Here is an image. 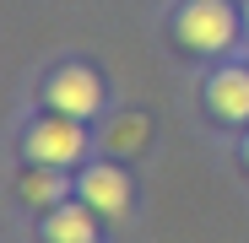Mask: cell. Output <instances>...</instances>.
I'll use <instances>...</instances> for the list:
<instances>
[{
  "instance_id": "3957f363",
  "label": "cell",
  "mask_w": 249,
  "mask_h": 243,
  "mask_svg": "<svg viewBox=\"0 0 249 243\" xmlns=\"http://www.w3.org/2000/svg\"><path fill=\"white\" fill-rule=\"evenodd\" d=\"M49 108H54V113H71V119H92V113L103 108V81H98V70H87V65L54 70V76H49Z\"/></svg>"
},
{
  "instance_id": "5b68a950",
  "label": "cell",
  "mask_w": 249,
  "mask_h": 243,
  "mask_svg": "<svg viewBox=\"0 0 249 243\" xmlns=\"http://www.w3.org/2000/svg\"><path fill=\"white\" fill-rule=\"evenodd\" d=\"M206 108H212L217 119H228V125H244L249 119V70H217L212 87H206Z\"/></svg>"
},
{
  "instance_id": "52a82bcc",
  "label": "cell",
  "mask_w": 249,
  "mask_h": 243,
  "mask_svg": "<svg viewBox=\"0 0 249 243\" xmlns=\"http://www.w3.org/2000/svg\"><path fill=\"white\" fill-rule=\"evenodd\" d=\"M103 146L119 151V157H124V151H141V146H146V119H141V113H119L114 125L103 130Z\"/></svg>"
},
{
  "instance_id": "277c9868",
  "label": "cell",
  "mask_w": 249,
  "mask_h": 243,
  "mask_svg": "<svg viewBox=\"0 0 249 243\" xmlns=\"http://www.w3.org/2000/svg\"><path fill=\"white\" fill-rule=\"evenodd\" d=\"M81 200H87L98 216H124L130 211V178L119 168H87L81 173Z\"/></svg>"
},
{
  "instance_id": "7a4b0ae2",
  "label": "cell",
  "mask_w": 249,
  "mask_h": 243,
  "mask_svg": "<svg viewBox=\"0 0 249 243\" xmlns=\"http://www.w3.org/2000/svg\"><path fill=\"white\" fill-rule=\"evenodd\" d=\"M81 151H87V130H81L71 113L38 119V125L27 130V157L44 162V168H65V162H76Z\"/></svg>"
},
{
  "instance_id": "ba28073f",
  "label": "cell",
  "mask_w": 249,
  "mask_h": 243,
  "mask_svg": "<svg viewBox=\"0 0 249 243\" xmlns=\"http://www.w3.org/2000/svg\"><path fill=\"white\" fill-rule=\"evenodd\" d=\"M60 194H65V184H60L54 168H44V162L22 178V200H27V206H60Z\"/></svg>"
},
{
  "instance_id": "9c48e42d",
  "label": "cell",
  "mask_w": 249,
  "mask_h": 243,
  "mask_svg": "<svg viewBox=\"0 0 249 243\" xmlns=\"http://www.w3.org/2000/svg\"><path fill=\"white\" fill-rule=\"evenodd\" d=\"M244 157H249V141H244Z\"/></svg>"
},
{
  "instance_id": "6da1fadb",
  "label": "cell",
  "mask_w": 249,
  "mask_h": 243,
  "mask_svg": "<svg viewBox=\"0 0 249 243\" xmlns=\"http://www.w3.org/2000/svg\"><path fill=\"white\" fill-rule=\"evenodd\" d=\"M174 32H179L184 49L217 54V49H228L238 38V11L228 6V0H190V6L179 11V22H174Z\"/></svg>"
},
{
  "instance_id": "8992f818",
  "label": "cell",
  "mask_w": 249,
  "mask_h": 243,
  "mask_svg": "<svg viewBox=\"0 0 249 243\" xmlns=\"http://www.w3.org/2000/svg\"><path fill=\"white\" fill-rule=\"evenodd\" d=\"M44 238L49 243H98V222H92V206H54V216L44 222Z\"/></svg>"
}]
</instances>
